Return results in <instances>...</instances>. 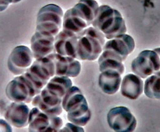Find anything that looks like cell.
Masks as SVG:
<instances>
[{
    "label": "cell",
    "instance_id": "obj_20",
    "mask_svg": "<svg viewBox=\"0 0 160 132\" xmlns=\"http://www.w3.org/2000/svg\"><path fill=\"white\" fill-rule=\"evenodd\" d=\"M72 85L73 83L69 77L55 75L50 80L44 89L51 95L62 100Z\"/></svg>",
    "mask_w": 160,
    "mask_h": 132
},
{
    "label": "cell",
    "instance_id": "obj_4",
    "mask_svg": "<svg viewBox=\"0 0 160 132\" xmlns=\"http://www.w3.org/2000/svg\"><path fill=\"white\" fill-rule=\"evenodd\" d=\"M105 39L104 34L93 27L84 30L78 35L77 59L96 61L102 53Z\"/></svg>",
    "mask_w": 160,
    "mask_h": 132
},
{
    "label": "cell",
    "instance_id": "obj_9",
    "mask_svg": "<svg viewBox=\"0 0 160 132\" xmlns=\"http://www.w3.org/2000/svg\"><path fill=\"white\" fill-rule=\"evenodd\" d=\"M28 125L29 132H59L63 121L58 116H50L34 107L31 110Z\"/></svg>",
    "mask_w": 160,
    "mask_h": 132
},
{
    "label": "cell",
    "instance_id": "obj_22",
    "mask_svg": "<svg viewBox=\"0 0 160 132\" xmlns=\"http://www.w3.org/2000/svg\"><path fill=\"white\" fill-rule=\"evenodd\" d=\"M98 64L100 72L106 70H114L122 75L125 71L123 62L102 53L99 57Z\"/></svg>",
    "mask_w": 160,
    "mask_h": 132
},
{
    "label": "cell",
    "instance_id": "obj_23",
    "mask_svg": "<svg viewBox=\"0 0 160 132\" xmlns=\"http://www.w3.org/2000/svg\"><path fill=\"white\" fill-rule=\"evenodd\" d=\"M59 132H83L84 129L82 127L75 125L72 123H67L63 129H60Z\"/></svg>",
    "mask_w": 160,
    "mask_h": 132
},
{
    "label": "cell",
    "instance_id": "obj_16",
    "mask_svg": "<svg viewBox=\"0 0 160 132\" xmlns=\"http://www.w3.org/2000/svg\"><path fill=\"white\" fill-rule=\"evenodd\" d=\"M32 104L50 116H59L63 110L62 99L51 95L44 88L39 94L35 96Z\"/></svg>",
    "mask_w": 160,
    "mask_h": 132
},
{
    "label": "cell",
    "instance_id": "obj_13",
    "mask_svg": "<svg viewBox=\"0 0 160 132\" xmlns=\"http://www.w3.org/2000/svg\"><path fill=\"white\" fill-rule=\"evenodd\" d=\"M30 112L26 103L12 102L6 108L4 117L11 126L24 128L29 124Z\"/></svg>",
    "mask_w": 160,
    "mask_h": 132
},
{
    "label": "cell",
    "instance_id": "obj_3",
    "mask_svg": "<svg viewBox=\"0 0 160 132\" xmlns=\"http://www.w3.org/2000/svg\"><path fill=\"white\" fill-rule=\"evenodd\" d=\"M92 25L108 40L125 34L127 31L125 20L120 11L107 5L99 7Z\"/></svg>",
    "mask_w": 160,
    "mask_h": 132
},
{
    "label": "cell",
    "instance_id": "obj_18",
    "mask_svg": "<svg viewBox=\"0 0 160 132\" xmlns=\"http://www.w3.org/2000/svg\"><path fill=\"white\" fill-rule=\"evenodd\" d=\"M144 91V82L141 78L133 74L126 75L121 84L122 95L130 99H138Z\"/></svg>",
    "mask_w": 160,
    "mask_h": 132
},
{
    "label": "cell",
    "instance_id": "obj_5",
    "mask_svg": "<svg viewBox=\"0 0 160 132\" xmlns=\"http://www.w3.org/2000/svg\"><path fill=\"white\" fill-rule=\"evenodd\" d=\"M23 74L40 93L50 80L56 75L55 53L35 59L33 64Z\"/></svg>",
    "mask_w": 160,
    "mask_h": 132
},
{
    "label": "cell",
    "instance_id": "obj_21",
    "mask_svg": "<svg viewBox=\"0 0 160 132\" xmlns=\"http://www.w3.org/2000/svg\"><path fill=\"white\" fill-rule=\"evenodd\" d=\"M160 72L151 75L146 79L144 84V93L149 99H159L160 97Z\"/></svg>",
    "mask_w": 160,
    "mask_h": 132
},
{
    "label": "cell",
    "instance_id": "obj_11",
    "mask_svg": "<svg viewBox=\"0 0 160 132\" xmlns=\"http://www.w3.org/2000/svg\"><path fill=\"white\" fill-rule=\"evenodd\" d=\"M34 58L31 49L26 46H17L8 59V68L13 75H22L33 64Z\"/></svg>",
    "mask_w": 160,
    "mask_h": 132
},
{
    "label": "cell",
    "instance_id": "obj_12",
    "mask_svg": "<svg viewBox=\"0 0 160 132\" xmlns=\"http://www.w3.org/2000/svg\"><path fill=\"white\" fill-rule=\"evenodd\" d=\"M135 48V42L132 37L125 34L109 40L105 43L103 51L108 52L123 62Z\"/></svg>",
    "mask_w": 160,
    "mask_h": 132
},
{
    "label": "cell",
    "instance_id": "obj_14",
    "mask_svg": "<svg viewBox=\"0 0 160 132\" xmlns=\"http://www.w3.org/2000/svg\"><path fill=\"white\" fill-rule=\"evenodd\" d=\"M55 38L56 37L50 34L35 32L31 38V49L35 59L55 53Z\"/></svg>",
    "mask_w": 160,
    "mask_h": 132
},
{
    "label": "cell",
    "instance_id": "obj_8",
    "mask_svg": "<svg viewBox=\"0 0 160 132\" xmlns=\"http://www.w3.org/2000/svg\"><path fill=\"white\" fill-rule=\"evenodd\" d=\"M6 94L8 99L12 102L29 103L39 93L31 81L22 74L8 84Z\"/></svg>",
    "mask_w": 160,
    "mask_h": 132
},
{
    "label": "cell",
    "instance_id": "obj_24",
    "mask_svg": "<svg viewBox=\"0 0 160 132\" xmlns=\"http://www.w3.org/2000/svg\"><path fill=\"white\" fill-rule=\"evenodd\" d=\"M11 125L7 120L1 119V132H12Z\"/></svg>",
    "mask_w": 160,
    "mask_h": 132
},
{
    "label": "cell",
    "instance_id": "obj_2",
    "mask_svg": "<svg viewBox=\"0 0 160 132\" xmlns=\"http://www.w3.org/2000/svg\"><path fill=\"white\" fill-rule=\"evenodd\" d=\"M63 110L68 112V119L71 123L84 126L89 123L91 112L86 97L77 86H72L62 100Z\"/></svg>",
    "mask_w": 160,
    "mask_h": 132
},
{
    "label": "cell",
    "instance_id": "obj_1",
    "mask_svg": "<svg viewBox=\"0 0 160 132\" xmlns=\"http://www.w3.org/2000/svg\"><path fill=\"white\" fill-rule=\"evenodd\" d=\"M98 2L81 0L64 13L62 29L78 35L92 25L98 13Z\"/></svg>",
    "mask_w": 160,
    "mask_h": 132
},
{
    "label": "cell",
    "instance_id": "obj_19",
    "mask_svg": "<svg viewBox=\"0 0 160 132\" xmlns=\"http://www.w3.org/2000/svg\"><path fill=\"white\" fill-rule=\"evenodd\" d=\"M121 74L114 70L102 72L99 76V86L104 93L114 95L120 89L122 82Z\"/></svg>",
    "mask_w": 160,
    "mask_h": 132
},
{
    "label": "cell",
    "instance_id": "obj_15",
    "mask_svg": "<svg viewBox=\"0 0 160 132\" xmlns=\"http://www.w3.org/2000/svg\"><path fill=\"white\" fill-rule=\"evenodd\" d=\"M78 35L62 29L55 38V53L77 59Z\"/></svg>",
    "mask_w": 160,
    "mask_h": 132
},
{
    "label": "cell",
    "instance_id": "obj_6",
    "mask_svg": "<svg viewBox=\"0 0 160 132\" xmlns=\"http://www.w3.org/2000/svg\"><path fill=\"white\" fill-rule=\"evenodd\" d=\"M64 13L59 6L48 4L41 8L37 15L35 31L56 37L61 31Z\"/></svg>",
    "mask_w": 160,
    "mask_h": 132
},
{
    "label": "cell",
    "instance_id": "obj_7",
    "mask_svg": "<svg viewBox=\"0 0 160 132\" xmlns=\"http://www.w3.org/2000/svg\"><path fill=\"white\" fill-rule=\"evenodd\" d=\"M160 48L145 50L139 53L131 63L132 71L145 79L160 72Z\"/></svg>",
    "mask_w": 160,
    "mask_h": 132
},
{
    "label": "cell",
    "instance_id": "obj_17",
    "mask_svg": "<svg viewBox=\"0 0 160 132\" xmlns=\"http://www.w3.org/2000/svg\"><path fill=\"white\" fill-rule=\"evenodd\" d=\"M56 75L75 78L80 74L81 64L77 59L55 53Z\"/></svg>",
    "mask_w": 160,
    "mask_h": 132
},
{
    "label": "cell",
    "instance_id": "obj_10",
    "mask_svg": "<svg viewBox=\"0 0 160 132\" xmlns=\"http://www.w3.org/2000/svg\"><path fill=\"white\" fill-rule=\"evenodd\" d=\"M109 127L117 132H131L136 128L137 121L129 109L123 106L111 109L107 115Z\"/></svg>",
    "mask_w": 160,
    "mask_h": 132
}]
</instances>
